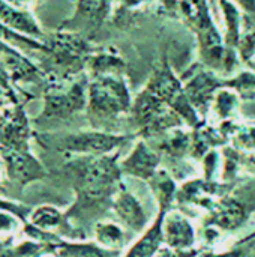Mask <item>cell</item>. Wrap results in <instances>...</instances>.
<instances>
[{
  "mask_svg": "<svg viewBox=\"0 0 255 257\" xmlns=\"http://www.w3.org/2000/svg\"><path fill=\"white\" fill-rule=\"evenodd\" d=\"M0 23L5 27L18 30L27 35H33V36L41 35V30L30 14L15 9L3 0H0Z\"/></svg>",
  "mask_w": 255,
  "mask_h": 257,
  "instance_id": "19",
  "label": "cell"
},
{
  "mask_svg": "<svg viewBox=\"0 0 255 257\" xmlns=\"http://www.w3.org/2000/svg\"><path fill=\"white\" fill-rule=\"evenodd\" d=\"M174 2H180V0H167V3H174Z\"/></svg>",
  "mask_w": 255,
  "mask_h": 257,
  "instance_id": "27",
  "label": "cell"
},
{
  "mask_svg": "<svg viewBox=\"0 0 255 257\" xmlns=\"http://www.w3.org/2000/svg\"><path fill=\"white\" fill-rule=\"evenodd\" d=\"M227 23V45L228 48L240 44V17L237 9L227 0H221Z\"/></svg>",
  "mask_w": 255,
  "mask_h": 257,
  "instance_id": "22",
  "label": "cell"
},
{
  "mask_svg": "<svg viewBox=\"0 0 255 257\" xmlns=\"http://www.w3.org/2000/svg\"><path fill=\"white\" fill-rule=\"evenodd\" d=\"M47 253L54 257H119V253L108 251L93 242L57 239L47 245Z\"/></svg>",
  "mask_w": 255,
  "mask_h": 257,
  "instance_id": "15",
  "label": "cell"
},
{
  "mask_svg": "<svg viewBox=\"0 0 255 257\" xmlns=\"http://www.w3.org/2000/svg\"><path fill=\"white\" fill-rule=\"evenodd\" d=\"M242 107V95L233 87L224 86L216 92L210 110H209V120L213 125L222 126L228 123L237 122Z\"/></svg>",
  "mask_w": 255,
  "mask_h": 257,
  "instance_id": "13",
  "label": "cell"
},
{
  "mask_svg": "<svg viewBox=\"0 0 255 257\" xmlns=\"http://www.w3.org/2000/svg\"><path fill=\"white\" fill-rule=\"evenodd\" d=\"M180 11L188 24L195 30L200 44L201 60L212 69H221L227 63L225 47L204 0H180Z\"/></svg>",
  "mask_w": 255,
  "mask_h": 257,
  "instance_id": "3",
  "label": "cell"
},
{
  "mask_svg": "<svg viewBox=\"0 0 255 257\" xmlns=\"http://www.w3.org/2000/svg\"><path fill=\"white\" fill-rule=\"evenodd\" d=\"M0 155L8 176L20 185H27L45 176V169L30 151L2 148Z\"/></svg>",
  "mask_w": 255,
  "mask_h": 257,
  "instance_id": "10",
  "label": "cell"
},
{
  "mask_svg": "<svg viewBox=\"0 0 255 257\" xmlns=\"http://www.w3.org/2000/svg\"><path fill=\"white\" fill-rule=\"evenodd\" d=\"M87 89L84 83H74L66 90L50 89L44 98V110L41 117L45 120L68 119L87 108Z\"/></svg>",
  "mask_w": 255,
  "mask_h": 257,
  "instance_id": "5",
  "label": "cell"
},
{
  "mask_svg": "<svg viewBox=\"0 0 255 257\" xmlns=\"http://www.w3.org/2000/svg\"><path fill=\"white\" fill-rule=\"evenodd\" d=\"M93 241L99 247L108 251L120 253V250L125 247L123 226L114 221H108V220L98 221L95 223V227H93Z\"/></svg>",
  "mask_w": 255,
  "mask_h": 257,
  "instance_id": "18",
  "label": "cell"
},
{
  "mask_svg": "<svg viewBox=\"0 0 255 257\" xmlns=\"http://www.w3.org/2000/svg\"><path fill=\"white\" fill-rule=\"evenodd\" d=\"M222 86L224 83L219 81L216 77H213L210 72H198L183 84L189 102L192 104V107L197 110V113L201 116L203 120L209 114L216 92Z\"/></svg>",
  "mask_w": 255,
  "mask_h": 257,
  "instance_id": "11",
  "label": "cell"
},
{
  "mask_svg": "<svg viewBox=\"0 0 255 257\" xmlns=\"http://www.w3.org/2000/svg\"><path fill=\"white\" fill-rule=\"evenodd\" d=\"M147 184L156 199L158 209H173L179 190L174 176L162 167Z\"/></svg>",
  "mask_w": 255,
  "mask_h": 257,
  "instance_id": "17",
  "label": "cell"
},
{
  "mask_svg": "<svg viewBox=\"0 0 255 257\" xmlns=\"http://www.w3.org/2000/svg\"><path fill=\"white\" fill-rule=\"evenodd\" d=\"M167 211L170 209H158L155 220L137 238V241L126 250L123 257H156V254L164 247L162 223H164V215Z\"/></svg>",
  "mask_w": 255,
  "mask_h": 257,
  "instance_id": "14",
  "label": "cell"
},
{
  "mask_svg": "<svg viewBox=\"0 0 255 257\" xmlns=\"http://www.w3.org/2000/svg\"><path fill=\"white\" fill-rule=\"evenodd\" d=\"M164 245L176 251H189L195 248L197 230L194 223L179 209H170L162 223Z\"/></svg>",
  "mask_w": 255,
  "mask_h": 257,
  "instance_id": "9",
  "label": "cell"
},
{
  "mask_svg": "<svg viewBox=\"0 0 255 257\" xmlns=\"http://www.w3.org/2000/svg\"><path fill=\"white\" fill-rule=\"evenodd\" d=\"M132 96L122 74L95 77L87 89V116L95 130H104L129 116Z\"/></svg>",
  "mask_w": 255,
  "mask_h": 257,
  "instance_id": "2",
  "label": "cell"
},
{
  "mask_svg": "<svg viewBox=\"0 0 255 257\" xmlns=\"http://www.w3.org/2000/svg\"><path fill=\"white\" fill-rule=\"evenodd\" d=\"M18 215L11 211L0 209V233L11 235L18 230Z\"/></svg>",
  "mask_w": 255,
  "mask_h": 257,
  "instance_id": "23",
  "label": "cell"
},
{
  "mask_svg": "<svg viewBox=\"0 0 255 257\" xmlns=\"http://www.w3.org/2000/svg\"><path fill=\"white\" fill-rule=\"evenodd\" d=\"M234 2H237L246 12L252 14L255 17V0H234Z\"/></svg>",
  "mask_w": 255,
  "mask_h": 257,
  "instance_id": "25",
  "label": "cell"
},
{
  "mask_svg": "<svg viewBox=\"0 0 255 257\" xmlns=\"http://www.w3.org/2000/svg\"><path fill=\"white\" fill-rule=\"evenodd\" d=\"M227 130L230 146L243 154H255V122H234L222 125Z\"/></svg>",
  "mask_w": 255,
  "mask_h": 257,
  "instance_id": "20",
  "label": "cell"
},
{
  "mask_svg": "<svg viewBox=\"0 0 255 257\" xmlns=\"http://www.w3.org/2000/svg\"><path fill=\"white\" fill-rule=\"evenodd\" d=\"M105 14H107V0H80L74 18L68 21L65 27L92 29L101 24Z\"/></svg>",
  "mask_w": 255,
  "mask_h": 257,
  "instance_id": "16",
  "label": "cell"
},
{
  "mask_svg": "<svg viewBox=\"0 0 255 257\" xmlns=\"http://www.w3.org/2000/svg\"><path fill=\"white\" fill-rule=\"evenodd\" d=\"M111 211L119 220V224L129 229L134 233H143L147 224V214L138 197L129 191L122 182L111 200Z\"/></svg>",
  "mask_w": 255,
  "mask_h": 257,
  "instance_id": "8",
  "label": "cell"
},
{
  "mask_svg": "<svg viewBox=\"0 0 255 257\" xmlns=\"http://www.w3.org/2000/svg\"><path fill=\"white\" fill-rule=\"evenodd\" d=\"M30 130L24 113L20 108L6 111L0 119V145L8 149L30 151L29 149Z\"/></svg>",
  "mask_w": 255,
  "mask_h": 257,
  "instance_id": "12",
  "label": "cell"
},
{
  "mask_svg": "<svg viewBox=\"0 0 255 257\" xmlns=\"http://www.w3.org/2000/svg\"><path fill=\"white\" fill-rule=\"evenodd\" d=\"M137 137L135 134H119L104 130H87L66 134L60 139L59 148L77 157H102L119 152L126 140Z\"/></svg>",
  "mask_w": 255,
  "mask_h": 257,
  "instance_id": "4",
  "label": "cell"
},
{
  "mask_svg": "<svg viewBox=\"0 0 255 257\" xmlns=\"http://www.w3.org/2000/svg\"><path fill=\"white\" fill-rule=\"evenodd\" d=\"M120 154L102 157H77L68 163L66 172L74 181L75 202L66 218H95L111 209V200L122 184Z\"/></svg>",
  "mask_w": 255,
  "mask_h": 257,
  "instance_id": "1",
  "label": "cell"
},
{
  "mask_svg": "<svg viewBox=\"0 0 255 257\" xmlns=\"http://www.w3.org/2000/svg\"><path fill=\"white\" fill-rule=\"evenodd\" d=\"M162 155L146 140L138 137L131 152L120 160L122 173L149 182L162 169Z\"/></svg>",
  "mask_w": 255,
  "mask_h": 257,
  "instance_id": "7",
  "label": "cell"
},
{
  "mask_svg": "<svg viewBox=\"0 0 255 257\" xmlns=\"http://www.w3.org/2000/svg\"><path fill=\"white\" fill-rule=\"evenodd\" d=\"M0 209L11 211V212H14L15 215H18L20 218H24V214L27 212L26 208L18 206V205H14V203H9V202H5V200H0Z\"/></svg>",
  "mask_w": 255,
  "mask_h": 257,
  "instance_id": "24",
  "label": "cell"
},
{
  "mask_svg": "<svg viewBox=\"0 0 255 257\" xmlns=\"http://www.w3.org/2000/svg\"><path fill=\"white\" fill-rule=\"evenodd\" d=\"M65 220H68L66 215L51 205H42L30 214L32 226L42 232H51L59 229Z\"/></svg>",
  "mask_w": 255,
  "mask_h": 257,
  "instance_id": "21",
  "label": "cell"
},
{
  "mask_svg": "<svg viewBox=\"0 0 255 257\" xmlns=\"http://www.w3.org/2000/svg\"><path fill=\"white\" fill-rule=\"evenodd\" d=\"M3 166H5L3 160H0V176H2V173H3Z\"/></svg>",
  "mask_w": 255,
  "mask_h": 257,
  "instance_id": "26",
  "label": "cell"
},
{
  "mask_svg": "<svg viewBox=\"0 0 255 257\" xmlns=\"http://www.w3.org/2000/svg\"><path fill=\"white\" fill-rule=\"evenodd\" d=\"M249 217V206L240 200L236 193L228 191L227 194L216 199L207 209V226L216 230L231 232L239 229Z\"/></svg>",
  "mask_w": 255,
  "mask_h": 257,
  "instance_id": "6",
  "label": "cell"
}]
</instances>
